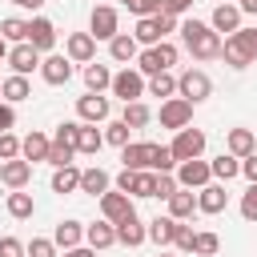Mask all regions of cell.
Segmentation results:
<instances>
[{"instance_id": "obj_25", "label": "cell", "mask_w": 257, "mask_h": 257, "mask_svg": "<svg viewBox=\"0 0 257 257\" xmlns=\"http://www.w3.org/2000/svg\"><path fill=\"white\" fill-rule=\"evenodd\" d=\"M149 157H153V141H128L120 149V165L124 169H149Z\"/></svg>"}, {"instance_id": "obj_29", "label": "cell", "mask_w": 257, "mask_h": 257, "mask_svg": "<svg viewBox=\"0 0 257 257\" xmlns=\"http://www.w3.org/2000/svg\"><path fill=\"white\" fill-rule=\"evenodd\" d=\"M173 233H177V221H173V217H153V221L145 225V237H149L157 249L173 245Z\"/></svg>"}, {"instance_id": "obj_39", "label": "cell", "mask_w": 257, "mask_h": 257, "mask_svg": "<svg viewBox=\"0 0 257 257\" xmlns=\"http://www.w3.org/2000/svg\"><path fill=\"white\" fill-rule=\"evenodd\" d=\"M153 189H157V173H153V169H133V189H128V197H153Z\"/></svg>"}, {"instance_id": "obj_14", "label": "cell", "mask_w": 257, "mask_h": 257, "mask_svg": "<svg viewBox=\"0 0 257 257\" xmlns=\"http://www.w3.org/2000/svg\"><path fill=\"white\" fill-rule=\"evenodd\" d=\"M40 76H44V84L60 88V84H68V80H72V60H68V56H60V52H48V56L40 60Z\"/></svg>"}, {"instance_id": "obj_40", "label": "cell", "mask_w": 257, "mask_h": 257, "mask_svg": "<svg viewBox=\"0 0 257 257\" xmlns=\"http://www.w3.org/2000/svg\"><path fill=\"white\" fill-rule=\"evenodd\" d=\"M72 157H76V149H72V145L56 141V137L48 141V157H44V161H48L52 169H60V165H72Z\"/></svg>"}, {"instance_id": "obj_34", "label": "cell", "mask_w": 257, "mask_h": 257, "mask_svg": "<svg viewBox=\"0 0 257 257\" xmlns=\"http://www.w3.org/2000/svg\"><path fill=\"white\" fill-rule=\"evenodd\" d=\"M145 92H149V96H161V100H169V96H177V76H173V72L145 76Z\"/></svg>"}, {"instance_id": "obj_63", "label": "cell", "mask_w": 257, "mask_h": 257, "mask_svg": "<svg viewBox=\"0 0 257 257\" xmlns=\"http://www.w3.org/2000/svg\"><path fill=\"white\" fill-rule=\"evenodd\" d=\"M116 4H128V0H116Z\"/></svg>"}, {"instance_id": "obj_54", "label": "cell", "mask_w": 257, "mask_h": 257, "mask_svg": "<svg viewBox=\"0 0 257 257\" xmlns=\"http://www.w3.org/2000/svg\"><path fill=\"white\" fill-rule=\"evenodd\" d=\"M116 189H120V193L133 189V169H120V173H116Z\"/></svg>"}, {"instance_id": "obj_18", "label": "cell", "mask_w": 257, "mask_h": 257, "mask_svg": "<svg viewBox=\"0 0 257 257\" xmlns=\"http://www.w3.org/2000/svg\"><path fill=\"white\" fill-rule=\"evenodd\" d=\"M96 201H100V213H104V221H120V217L137 213V209H133V197H128V193H120V189H108V193H100Z\"/></svg>"}, {"instance_id": "obj_3", "label": "cell", "mask_w": 257, "mask_h": 257, "mask_svg": "<svg viewBox=\"0 0 257 257\" xmlns=\"http://www.w3.org/2000/svg\"><path fill=\"white\" fill-rule=\"evenodd\" d=\"M177 96H185L189 104L209 100V96H213V80H209V72H205V68H185V72L177 76Z\"/></svg>"}, {"instance_id": "obj_21", "label": "cell", "mask_w": 257, "mask_h": 257, "mask_svg": "<svg viewBox=\"0 0 257 257\" xmlns=\"http://www.w3.org/2000/svg\"><path fill=\"white\" fill-rule=\"evenodd\" d=\"M52 241H56V249L84 245V225H80L76 217H64V221H56V229H52Z\"/></svg>"}, {"instance_id": "obj_36", "label": "cell", "mask_w": 257, "mask_h": 257, "mask_svg": "<svg viewBox=\"0 0 257 257\" xmlns=\"http://www.w3.org/2000/svg\"><path fill=\"white\" fill-rule=\"evenodd\" d=\"M209 169H213V177H217V181H233V177H241V157L221 153V157H213V161H209Z\"/></svg>"}, {"instance_id": "obj_37", "label": "cell", "mask_w": 257, "mask_h": 257, "mask_svg": "<svg viewBox=\"0 0 257 257\" xmlns=\"http://www.w3.org/2000/svg\"><path fill=\"white\" fill-rule=\"evenodd\" d=\"M120 120H124L128 128H145V124L153 120V108H149L145 100H128V104H124V112H120Z\"/></svg>"}, {"instance_id": "obj_11", "label": "cell", "mask_w": 257, "mask_h": 257, "mask_svg": "<svg viewBox=\"0 0 257 257\" xmlns=\"http://www.w3.org/2000/svg\"><path fill=\"white\" fill-rule=\"evenodd\" d=\"M169 149H173V157H177V161H193V157H201V153H205V133L185 124V128H177V137H173V145H169Z\"/></svg>"}, {"instance_id": "obj_49", "label": "cell", "mask_w": 257, "mask_h": 257, "mask_svg": "<svg viewBox=\"0 0 257 257\" xmlns=\"http://www.w3.org/2000/svg\"><path fill=\"white\" fill-rule=\"evenodd\" d=\"M124 8H128L133 16H157V12H161V0H128Z\"/></svg>"}, {"instance_id": "obj_16", "label": "cell", "mask_w": 257, "mask_h": 257, "mask_svg": "<svg viewBox=\"0 0 257 257\" xmlns=\"http://www.w3.org/2000/svg\"><path fill=\"white\" fill-rule=\"evenodd\" d=\"M112 229H116V245H124V249H137V245H145V241H149V237H145V221H141L137 213H128V217L112 221Z\"/></svg>"}, {"instance_id": "obj_55", "label": "cell", "mask_w": 257, "mask_h": 257, "mask_svg": "<svg viewBox=\"0 0 257 257\" xmlns=\"http://www.w3.org/2000/svg\"><path fill=\"white\" fill-rule=\"evenodd\" d=\"M60 257H96V249H88V245H72V249H64Z\"/></svg>"}, {"instance_id": "obj_13", "label": "cell", "mask_w": 257, "mask_h": 257, "mask_svg": "<svg viewBox=\"0 0 257 257\" xmlns=\"http://www.w3.org/2000/svg\"><path fill=\"white\" fill-rule=\"evenodd\" d=\"M28 44H32L40 56H48V52L56 48V24H52L48 16H32V20H28Z\"/></svg>"}, {"instance_id": "obj_59", "label": "cell", "mask_w": 257, "mask_h": 257, "mask_svg": "<svg viewBox=\"0 0 257 257\" xmlns=\"http://www.w3.org/2000/svg\"><path fill=\"white\" fill-rule=\"evenodd\" d=\"M4 60H8V40L0 36V64H4Z\"/></svg>"}, {"instance_id": "obj_57", "label": "cell", "mask_w": 257, "mask_h": 257, "mask_svg": "<svg viewBox=\"0 0 257 257\" xmlns=\"http://www.w3.org/2000/svg\"><path fill=\"white\" fill-rule=\"evenodd\" d=\"M245 36H249V48H253V56H257V28H245Z\"/></svg>"}, {"instance_id": "obj_24", "label": "cell", "mask_w": 257, "mask_h": 257, "mask_svg": "<svg viewBox=\"0 0 257 257\" xmlns=\"http://www.w3.org/2000/svg\"><path fill=\"white\" fill-rule=\"evenodd\" d=\"M28 96H32V84H28V76L12 72V76H4V80H0V100H8V104H20V100H28Z\"/></svg>"}, {"instance_id": "obj_60", "label": "cell", "mask_w": 257, "mask_h": 257, "mask_svg": "<svg viewBox=\"0 0 257 257\" xmlns=\"http://www.w3.org/2000/svg\"><path fill=\"white\" fill-rule=\"evenodd\" d=\"M157 257H173V253H157Z\"/></svg>"}, {"instance_id": "obj_35", "label": "cell", "mask_w": 257, "mask_h": 257, "mask_svg": "<svg viewBox=\"0 0 257 257\" xmlns=\"http://www.w3.org/2000/svg\"><path fill=\"white\" fill-rule=\"evenodd\" d=\"M76 189H80V169H76V165H60V169L52 173V193L64 197V193H76Z\"/></svg>"}, {"instance_id": "obj_51", "label": "cell", "mask_w": 257, "mask_h": 257, "mask_svg": "<svg viewBox=\"0 0 257 257\" xmlns=\"http://www.w3.org/2000/svg\"><path fill=\"white\" fill-rule=\"evenodd\" d=\"M8 128H16V104L0 100V133H8Z\"/></svg>"}, {"instance_id": "obj_4", "label": "cell", "mask_w": 257, "mask_h": 257, "mask_svg": "<svg viewBox=\"0 0 257 257\" xmlns=\"http://www.w3.org/2000/svg\"><path fill=\"white\" fill-rule=\"evenodd\" d=\"M221 60H225L229 68H249V64H257V56H253V48H249V36H245V28L229 32V36L221 40Z\"/></svg>"}, {"instance_id": "obj_32", "label": "cell", "mask_w": 257, "mask_h": 257, "mask_svg": "<svg viewBox=\"0 0 257 257\" xmlns=\"http://www.w3.org/2000/svg\"><path fill=\"white\" fill-rule=\"evenodd\" d=\"M112 84V72H108V64H100V60H88L84 64V88L88 92H104Z\"/></svg>"}, {"instance_id": "obj_19", "label": "cell", "mask_w": 257, "mask_h": 257, "mask_svg": "<svg viewBox=\"0 0 257 257\" xmlns=\"http://www.w3.org/2000/svg\"><path fill=\"white\" fill-rule=\"evenodd\" d=\"M133 40L137 44H161V40H169L165 36V28H161V12L157 16H137V28H133Z\"/></svg>"}, {"instance_id": "obj_23", "label": "cell", "mask_w": 257, "mask_h": 257, "mask_svg": "<svg viewBox=\"0 0 257 257\" xmlns=\"http://www.w3.org/2000/svg\"><path fill=\"white\" fill-rule=\"evenodd\" d=\"M84 245H88V249H112V245H116L112 221H92V225H84Z\"/></svg>"}, {"instance_id": "obj_12", "label": "cell", "mask_w": 257, "mask_h": 257, "mask_svg": "<svg viewBox=\"0 0 257 257\" xmlns=\"http://www.w3.org/2000/svg\"><path fill=\"white\" fill-rule=\"evenodd\" d=\"M225 205H229V189H225V181H209V185L197 189V213L217 217V213H225Z\"/></svg>"}, {"instance_id": "obj_48", "label": "cell", "mask_w": 257, "mask_h": 257, "mask_svg": "<svg viewBox=\"0 0 257 257\" xmlns=\"http://www.w3.org/2000/svg\"><path fill=\"white\" fill-rule=\"evenodd\" d=\"M241 217H245V221H257V185H249V189L241 193Z\"/></svg>"}, {"instance_id": "obj_47", "label": "cell", "mask_w": 257, "mask_h": 257, "mask_svg": "<svg viewBox=\"0 0 257 257\" xmlns=\"http://www.w3.org/2000/svg\"><path fill=\"white\" fill-rule=\"evenodd\" d=\"M12 157H20V137L8 128V133H0V161H12Z\"/></svg>"}, {"instance_id": "obj_50", "label": "cell", "mask_w": 257, "mask_h": 257, "mask_svg": "<svg viewBox=\"0 0 257 257\" xmlns=\"http://www.w3.org/2000/svg\"><path fill=\"white\" fill-rule=\"evenodd\" d=\"M0 257H24V241L20 237H0Z\"/></svg>"}, {"instance_id": "obj_26", "label": "cell", "mask_w": 257, "mask_h": 257, "mask_svg": "<svg viewBox=\"0 0 257 257\" xmlns=\"http://www.w3.org/2000/svg\"><path fill=\"white\" fill-rule=\"evenodd\" d=\"M225 149H229L233 157H249V153H257V133H253V128H229Z\"/></svg>"}, {"instance_id": "obj_20", "label": "cell", "mask_w": 257, "mask_h": 257, "mask_svg": "<svg viewBox=\"0 0 257 257\" xmlns=\"http://www.w3.org/2000/svg\"><path fill=\"white\" fill-rule=\"evenodd\" d=\"M28 181H32V165H28L24 157H12V161H4L0 185H8V189H28Z\"/></svg>"}, {"instance_id": "obj_10", "label": "cell", "mask_w": 257, "mask_h": 257, "mask_svg": "<svg viewBox=\"0 0 257 257\" xmlns=\"http://www.w3.org/2000/svg\"><path fill=\"white\" fill-rule=\"evenodd\" d=\"M40 60H44V56H40L28 40H20V44H8V60H4V64H8L12 72L28 76V72H40Z\"/></svg>"}, {"instance_id": "obj_52", "label": "cell", "mask_w": 257, "mask_h": 257, "mask_svg": "<svg viewBox=\"0 0 257 257\" xmlns=\"http://www.w3.org/2000/svg\"><path fill=\"white\" fill-rule=\"evenodd\" d=\"M241 177H245L249 185H257V153H249V157H241Z\"/></svg>"}, {"instance_id": "obj_27", "label": "cell", "mask_w": 257, "mask_h": 257, "mask_svg": "<svg viewBox=\"0 0 257 257\" xmlns=\"http://www.w3.org/2000/svg\"><path fill=\"white\" fill-rule=\"evenodd\" d=\"M4 209H8V217H12V221H28V217L36 213V201H32V193L12 189V193H8V201H4Z\"/></svg>"}, {"instance_id": "obj_5", "label": "cell", "mask_w": 257, "mask_h": 257, "mask_svg": "<svg viewBox=\"0 0 257 257\" xmlns=\"http://www.w3.org/2000/svg\"><path fill=\"white\" fill-rule=\"evenodd\" d=\"M173 177H177V185H181V189H201V185H209V181H213V169H209V161H205V157H193V161H177Z\"/></svg>"}, {"instance_id": "obj_56", "label": "cell", "mask_w": 257, "mask_h": 257, "mask_svg": "<svg viewBox=\"0 0 257 257\" xmlns=\"http://www.w3.org/2000/svg\"><path fill=\"white\" fill-rule=\"evenodd\" d=\"M237 8H241V12H253V16H257V0H237Z\"/></svg>"}, {"instance_id": "obj_46", "label": "cell", "mask_w": 257, "mask_h": 257, "mask_svg": "<svg viewBox=\"0 0 257 257\" xmlns=\"http://www.w3.org/2000/svg\"><path fill=\"white\" fill-rule=\"evenodd\" d=\"M177 189H181V185H177V177H173V173H157V189H153V197L169 201V197H173Z\"/></svg>"}, {"instance_id": "obj_64", "label": "cell", "mask_w": 257, "mask_h": 257, "mask_svg": "<svg viewBox=\"0 0 257 257\" xmlns=\"http://www.w3.org/2000/svg\"><path fill=\"white\" fill-rule=\"evenodd\" d=\"M217 4H229V0H217Z\"/></svg>"}, {"instance_id": "obj_33", "label": "cell", "mask_w": 257, "mask_h": 257, "mask_svg": "<svg viewBox=\"0 0 257 257\" xmlns=\"http://www.w3.org/2000/svg\"><path fill=\"white\" fill-rule=\"evenodd\" d=\"M100 145H104V133H100L96 124H84V120H80V133H76V153L96 157V153H100Z\"/></svg>"}, {"instance_id": "obj_28", "label": "cell", "mask_w": 257, "mask_h": 257, "mask_svg": "<svg viewBox=\"0 0 257 257\" xmlns=\"http://www.w3.org/2000/svg\"><path fill=\"white\" fill-rule=\"evenodd\" d=\"M197 213V193L193 189H177L173 197H169V217L173 221H189Z\"/></svg>"}, {"instance_id": "obj_42", "label": "cell", "mask_w": 257, "mask_h": 257, "mask_svg": "<svg viewBox=\"0 0 257 257\" xmlns=\"http://www.w3.org/2000/svg\"><path fill=\"white\" fill-rule=\"evenodd\" d=\"M128 124L124 120H104V145H112V149H124L128 145Z\"/></svg>"}, {"instance_id": "obj_2", "label": "cell", "mask_w": 257, "mask_h": 257, "mask_svg": "<svg viewBox=\"0 0 257 257\" xmlns=\"http://www.w3.org/2000/svg\"><path fill=\"white\" fill-rule=\"evenodd\" d=\"M177 56H181V48H177L173 40L149 44L145 52H137V72H141V76H157V72H169V68L177 64Z\"/></svg>"}, {"instance_id": "obj_62", "label": "cell", "mask_w": 257, "mask_h": 257, "mask_svg": "<svg viewBox=\"0 0 257 257\" xmlns=\"http://www.w3.org/2000/svg\"><path fill=\"white\" fill-rule=\"evenodd\" d=\"M0 173H4V161H0Z\"/></svg>"}, {"instance_id": "obj_44", "label": "cell", "mask_w": 257, "mask_h": 257, "mask_svg": "<svg viewBox=\"0 0 257 257\" xmlns=\"http://www.w3.org/2000/svg\"><path fill=\"white\" fill-rule=\"evenodd\" d=\"M217 249H221V237L217 233H197V241H193V253H201V257H217Z\"/></svg>"}, {"instance_id": "obj_30", "label": "cell", "mask_w": 257, "mask_h": 257, "mask_svg": "<svg viewBox=\"0 0 257 257\" xmlns=\"http://www.w3.org/2000/svg\"><path fill=\"white\" fill-rule=\"evenodd\" d=\"M137 40H133V32H116L112 40H108V56L116 60V64H128V60H137Z\"/></svg>"}, {"instance_id": "obj_17", "label": "cell", "mask_w": 257, "mask_h": 257, "mask_svg": "<svg viewBox=\"0 0 257 257\" xmlns=\"http://www.w3.org/2000/svg\"><path fill=\"white\" fill-rule=\"evenodd\" d=\"M241 16H245V12H241L233 0H229V4H217V8H213V16H209V28H213L217 36H229V32H237V28H241Z\"/></svg>"}, {"instance_id": "obj_43", "label": "cell", "mask_w": 257, "mask_h": 257, "mask_svg": "<svg viewBox=\"0 0 257 257\" xmlns=\"http://www.w3.org/2000/svg\"><path fill=\"white\" fill-rule=\"evenodd\" d=\"M24 257H60V249H56L52 237H32V241L24 245Z\"/></svg>"}, {"instance_id": "obj_22", "label": "cell", "mask_w": 257, "mask_h": 257, "mask_svg": "<svg viewBox=\"0 0 257 257\" xmlns=\"http://www.w3.org/2000/svg\"><path fill=\"white\" fill-rule=\"evenodd\" d=\"M108 189H112V177H108L100 165H92V169H80V189H76V193L100 197V193H108Z\"/></svg>"}, {"instance_id": "obj_45", "label": "cell", "mask_w": 257, "mask_h": 257, "mask_svg": "<svg viewBox=\"0 0 257 257\" xmlns=\"http://www.w3.org/2000/svg\"><path fill=\"white\" fill-rule=\"evenodd\" d=\"M193 241H197V229H193V225H185V221H177V233H173V245H177L181 253H193Z\"/></svg>"}, {"instance_id": "obj_58", "label": "cell", "mask_w": 257, "mask_h": 257, "mask_svg": "<svg viewBox=\"0 0 257 257\" xmlns=\"http://www.w3.org/2000/svg\"><path fill=\"white\" fill-rule=\"evenodd\" d=\"M40 4H44V0H20V8H32V12H36Z\"/></svg>"}, {"instance_id": "obj_8", "label": "cell", "mask_w": 257, "mask_h": 257, "mask_svg": "<svg viewBox=\"0 0 257 257\" xmlns=\"http://www.w3.org/2000/svg\"><path fill=\"white\" fill-rule=\"evenodd\" d=\"M108 88H112V96H120L124 104H128V100H141V96H145V76L124 64L120 72H112V84H108Z\"/></svg>"}, {"instance_id": "obj_7", "label": "cell", "mask_w": 257, "mask_h": 257, "mask_svg": "<svg viewBox=\"0 0 257 257\" xmlns=\"http://www.w3.org/2000/svg\"><path fill=\"white\" fill-rule=\"evenodd\" d=\"M108 112H112V104H108L104 92H84V96H76V120H84V124H104Z\"/></svg>"}, {"instance_id": "obj_38", "label": "cell", "mask_w": 257, "mask_h": 257, "mask_svg": "<svg viewBox=\"0 0 257 257\" xmlns=\"http://www.w3.org/2000/svg\"><path fill=\"white\" fill-rule=\"evenodd\" d=\"M0 36H4L8 44L28 40V20H20V16H4V20H0Z\"/></svg>"}, {"instance_id": "obj_9", "label": "cell", "mask_w": 257, "mask_h": 257, "mask_svg": "<svg viewBox=\"0 0 257 257\" xmlns=\"http://www.w3.org/2000/svg\"><path fill=\"white\" fill-rule=\"evenodd\" d=\"M161 128H185V124H193V104L185 100V96H169V100H161Z\"/></svg>"}, {"instance_id": "obj_61", "label": "cell", "mask_w": 257, "mask_h": 257, "mask_svg": "<svg viewBox=\"0 0 257 257\" xmlns=\"http://www.w3.org/2000/svg\"><path fill=\"white\" fill-rule=\"evenodd\" d=\"M8 4H20V0H8Z\"/></svg>"}, {"instance_id": "obj_15", "label": "cell", "mask_w": 257, "mask_h": 257, "mask_svg": "<svg viewBox=\"0 0 257 257\" xmlns=\"http://www.w3.org/2000/svg\"><path fill=\"white\" fill-rule=\"evenodd\" d=\"M64 56H68L72 64H88V60H96V40H92V32H68V40H64Z\"/></svg>"}, {"instance_id": "obj_6", "label": "cell", "mask_w": 257, "mask_h": 257, "mask_svg": "<svg viewBox=\"0 0 257 257\" xmlns=\"http://www.w3.org/2000/svg\"><path fill=\"white\" fill-rule=\"evenodd\" d=\"M88 32H92V40H112V36L120 32L116 8H112V4H96V8L88 12Z\"/></svg>"}, {"instance_id": "obj_1", "label": "cell", "mask_w": 257, "mask_h": 257, "mask_svg": "<svg viewBox=\"0 0 257 257\" xmlns=\"http://www.w3.org/2000/svg\"><path fill=\"white\" fill-rule=\"evenodd\" d=\"M177 32H181V44H185V52L193 60H217L221 56V36L205 20H185Z\"/></svg>"}, {"instance_id": "obj_31", "label": "cell", "mask_w": 257, "mask_h": 257, "mask_svg": "<svg viewBox=\"0 0 257 257\" xmlns=\"http://www.w3.org/2000/svg\"><path fill=\"white\" fill-rule=\"evenodd\" d=\"M48 141H52V137H44V133H36V128H32V133L20 141V157H24L28 165L44 161V157H48Z\"/></svg>"}, {"instance_id": "obj_53", "label": "cell", "mask_w": 257, "mask_h": 257, "mask_svg": "<svg viewBox=\"0 0 257 257\" xmlns=\"http://www.w3.org/2000/svg\"><path fill=\"white\" fill-rule=\"evenodd\" d=\"M193 8V0H161V12H169V16H185Z\"/></svg>"}, {"instance_id": "obj_41", "label": "cell", "mask_w": 257, "mask_h": 257, "mask_svg": "<svg viewBox=\"0 0 257 257\" xmlns=\"http://www.w3.org/2000/svg\"><path fill=\"white\" fill-rule=\"evenodd\" d=\"M149 169H153V173H173V169H177V157H173V149H169V145H153Z\"/></svg>"}]
</instances>
